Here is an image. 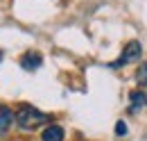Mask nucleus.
<instances>
[{
	"label": "nucleus",
	"instance_id": "4",
	"mask_svg": "<svg viewBox=\"0 0 147 141\" xmlns=\"http://www.w3.org/2000/svg\"><path fill=\"white\" fill-rule=\"evenodd\" d=\"M14 125V112L9 107H0V134H7Z\"/></svg>",
	"mask_w": 147,
	"mask_h": 141
},
{
	"label": "nucleus",
	"instance_id": "8",
	"mask_svg": "<svg viewBox=\"0 0 147 141\" xmlns=\"http://www.w3.org/2000/svg\"><path fill=\"white\" fill-rule=\"evenodd\" d=\"M115 134H118V137L127 134V123H125V121H118V123H115Z\"/></svg>",
	"mask_w": 147,
	"mask_h": 141
},
{
	"label": "nucleus",
	"instance_id": "7",
	"mask_svg": "<svg viewBox=\"0 0 147 141\" xmlns=\"http://www.w3.org/2000/svg\"><path fill=\"white\" fill-rule=\"evenodd\" d=\"M136 80H138V84H140V87H147V64H140V66H138Z\"/></svg>",
	"mask_w": 147,
	"mask_h": 141
},
{
	"label": "nucleus",
	"instance_id": "6",
	"mask_svg": "<svg viewBox=\"0 0 147 141\" xmlns=\"http://www.w3.org/2000/svg\"><path fill=\"white\" fill-rule=\"evenodd\" d=\"M129 100H131L129 112H138V109H143V107L147 105V96L143 91H131V93H129Z\"/></svg>",
	"mask_w": 147,
	"mask_h": 141
},
{
	"label": "nucleus",
	"instance_id": "9",
	"mask_svg": "<svg viewBox=\"0 0 147 141\" xmlns=\"http://www.w3.org/2000/svg\"><path fill=\"white\" fill-rule=\"evenodd\" d=\"M0 59H2V50H0Z\"/></svg>",
	"mask_w": 147,
	"mask_h": 141
},
{
	"label": "nucleus",
	"instance_id": "3",
	"mask_svg": "<svg viewBox=\"0 0 147 141\" xmlns=\"http://www.w3.org/2000/svg\"><path fill=\"white\" fill-rule=\"evenodd\" d=\"M41 64H43V57H41L38 53H32V50L20 57V66H23L25 70H36Z\"/></svg>",
	"mask_w": 147,
	"mask_h": 141
},
{
	"label": "nucleus",
	"instance_id": "2",
	"mask_svg": "<svg viewBox=\"0 0 147 141\" xmlns=\"http://www.w3.org/2000/svg\"><path fill=\"white\" fill-rule=\"evenodd\" d=\"M143 53V46H140V41H129L127 48H125V53L120 55V59H115V62H111L109 66L111 68H120L122 64H127V62H136L138 57Z\"/></svg>",
	"mask_w": 147,
	"mask_h": 141
},
{
	"label": "nucleus",
	"instance_id": "5",
	"mask_svg": "<svg viewBox=\"0 0 147 141\" xmlns=\"http://www.w3.org/2000/svg\"><path fill=\"white\" fill-rule=\"evenodd\" d=\"M41 139L43 141H63V127H59V125H48V127L43 130Z\"/></svg>",
	"mask_w": 147,
	"mask_h": 141
},
{
	"label": "nucleus",
	"instance_id": "1",
	"mask_svg": "<svg viewBox=\"0 0 147 141\" xmlns=\"http://www.w3.org/2000/svg\"><path fill=\"white\" fill-rule=\"evenodd\" d=\"M14 123L18 125L20 130H25V132H32V130L41 127V125L50 123V116L43 114L36 107H32V105H23L18 112L14 114Z\"/></svg>",
	"mask_w": 147,
	"mask_h": 141
}]
</instances>
